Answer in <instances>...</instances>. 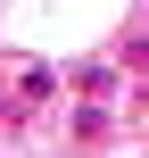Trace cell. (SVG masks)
<instances>
[{
	"mask_svg": "<svg viewBox=\"0 0 149 158\" xmlns=\"http://www.w3.org/2000/svg\"><path fill=\"white\" fill-rule=\"evenodd\" d=\"M141 17H149V8H141Z\"/></svg>",
	"mask_w": 149,
	"mask_h": 158,
	"instance_id": "4",
	"label": "cell"
},
{
	"mask_svg": "<svg viewBox=\"0 0 149 158\" xmlns=\"http://www.w3.org/2000/svg\"><path fill=\"white\" fill-rule=\"evenodd\" d=\"M8 108H17V83H0V117H8Z\"/></svg>",
	"mask_w": 149,
	"mask_h": 158,
	"instance_id": "3",
	"label": "cell"
},
{
	"mask_svg": "<svg viewBox=\"0 0 149 158\" xmlns=\"http://www.w3.org/2000/svg\"><path fill=\"white\" fill-rule=\"evenodd\" d=\"M75 92H83V100H124V67L91 58V67H75Z\"/></svg>",
	"mask_w": 149,
	"mask_h": 158,
	"instance_id": "1",
	"label": "cell"
},
{
	"mask_svg": "<svg viewBox=\"0 0 149 158\" xmlns=\"http://www.w3.org/2000/svg\"><path fill=\"white\" fill-rule=\"evenodd\" d=\"M41 100H58V67H17V108H41Z\"/></svg>",
	"mask_w": 149,
	"mask_h": 158,
	"instance_id": "2",
	"label": "cell"
}]
</instances>
